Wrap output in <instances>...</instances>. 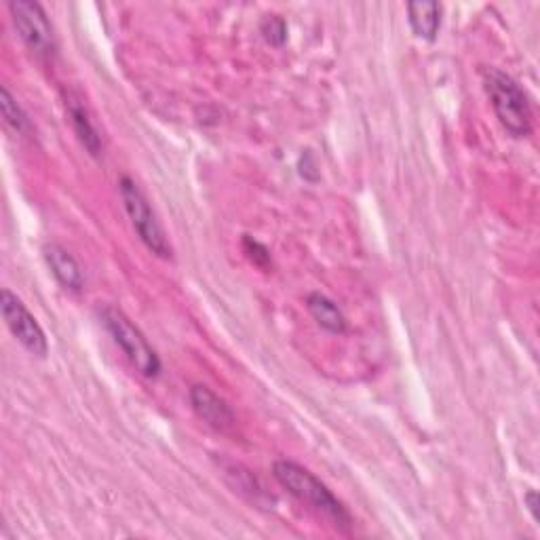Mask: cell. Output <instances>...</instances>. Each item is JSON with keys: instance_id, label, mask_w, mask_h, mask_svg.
Wrapping results in <instances>:
<instances>
[{"instance_id": "7a4b0ae2", "label": "cell", "mask_w": 540, "mask_h": 540, "mask_svg": "<svg viewBox=\"0 0 540 540\" xmlns=\"http://www.w3.org/2000/svg\"><path fill=\"white\" fill-rule=\"evenodd\" d=\"M484 87L498 123L511 138H528L532 133V108L526 91L507 72L488 68L484 72Z\"/></svg>"}, {"instance_id": "7c38bea8", "label": "cell", "mask_w": 540, "mask_h": 540, "mask_svg": "<svg viewBox=\"0 0 540 540\" xmlns=\"http://www.w3.org/2000/svg\"><path fill=\"white\" fill-rule=\"evenodd\" d=\"M222 473L228 479V484L235 488V492L243 494L245 498L252 500L254 505H264L268 503V494L264 492V488L258 484V479L254 477L252 471H247L245 467H241L239 462H228L222 460Z\"/></svg>"}, {"instance_id": "9c48e42d", "label": "cell", "mask_w": 540, "mask_h": 540, "mask_svg": "<svg viewBox=\"0 0 540 540\" xmlns=\"http://www.w3.org/2000/svg\"><path fill=\"white\" fill-rule=\"evenodd\" d=\"M66 114H68V121L72 125V131H74L76 138H79V142L83 144V148L95 159L102 157L104 144H102V138H100V131H98V127H95V123L91 119L87 106L83 104V100L74 98V95H68Z\"/></svg>"}, {"instance_id": "e0dca14e", "label": "cell", "mask_w": 540, "mask_h": 540, "mask_svg": "<svg viewBox=\"0 0 540 540\" xmlns=\"http://www.w3.org/2000/svg\"><path fill=\"white\" fill-rule=\"evenodd\" d=\"M524 503H526L534 522H538V494L534 490H528L526 496H524Z\"/></svg>"}, {"instance_id": "3957f363", "label": "cell", "mask_w": 540, "mask_h": 540, "mask_svg": "<svg viewBox=\"0 0 540 540\" xmlns=\"http://www.w3.org/2000/svg\"><path fill=\"white\" fill-rule=\"evenodd\" d=\"M98 313L106 332L112 336L114 344L119 346L127 361L133 365V370L150 380L159 378L163 370L161 357L152 349L146 336L131 323V319L123 311H119L117 306H102Z\"/></svg>"}, {"instance_id": "9a60e30c", "label": "cell", "mask_w": 540, "mask_h": 540, "mask_svg": "<svg viewBox=\"0 0 540 540\" xmlns=\"http://www.w3.org/2000/svg\"><path fill=\"white\" fill-rule=\"evenodd\" d=\"M243 252L245 256L252 260L258 268L266 270L273 266V258H270V252H268V247L262 245L260 241H256L254 237H245L243 239Z\"/></svg>"}, {"instance_id": "ba28073f", "label": "cell", "mask_w": 540, "mask_h": 540, "mask_svg": "<svg viewBox=\"0 0 540 540\" xmlns=\"http://www.w3.org/2000/svg\"><path fill=\"white\" fill-rule=\"evenodd\" d=\"M43 256L57 283H60L64 289H68V292H74V294L83 292V287H85L83 268L74 260V256L66 247L57 243H47L43 247Z\"/></svg>"}, {"instance_id": "5bb4252c", "label": "cell", "mask_w": 540, "mask_h": 540, "mask_svg": "<svg viewBox=\"0 0 540 540\" xmlns=\"http://www.w3.org/2000/svg\"><path fill=\"white\" fill-rule=\"evenodd\" d=\"M260 34L268 45L283 47L287 43V22L281 15H264L260 22Z\"/></svg>"}, {"instance_id": "8992f818", "label": "cell", "mask_w": 540, "mask_h": 540, "mask_svg": "<svg viewBox=\"0 0 540 540\" xmlns=\"http://www.w3.org/2000/svg\"><path fill=\"white\" fill-rule=\"evenodd\" d=\"M0 311H3V319L13 338L22 344L30 355L38 359H45L49 355V342L41 323L34 319L26 304L19 300L11 289L0 292Z\"/></svg>"}, {"instance_id": "52a82bcc", "label": "cell", "mask_w": 540, "mask_h": 540, "mask_svg": "<svg viewBox=\"0 0 540 540\" xmlns=\"http://www.w3.org/2000/svg\"><path fill=\"white\" fill-rule=\"evenodd\" d=\"M188 399L195 414L205 420L211 429H216L220 433H230L237 427V416L233 408L205 384H195L188 391Z\"/></svg>"}, {"instance_id": "4fadbf2b", "label": "cell", "mask_w": 540, "mask_h": 540, "mask_svg": "<svg viewBox=\"0 0 540 540\" xmlns=\"http://www.w3.org/2000/svg\"><path fill=\"white\" fill-rule=\"evenodd\" d=\"M0 108H3L5 123L15 133H30L32 131V123L28 119V114L24 112L22 106L17 104V100L13 98V93L7 87L0 89Z\"/></svg>"}, {"instance_id": "277c9868", "label": "cell", "mask_w": 540, "mask_h": 540, "mask_svg": "<svg viewBox=\"0 0 540 540\" xmlns=\"http://www.w3.org/2000/svg\"><path fill=\"white\" fill-rule=\"evenodd\" d=\"M119 192H121L127 216L131 220V226L135 233H138L140 241L150 249L154 256L169 260L173 256V249L169 245V239L165 235L157 214H154V209L144 192L140 190V186L135 184V180H131L129 176H123L119 180Z\"/></svg>"}, {"instance_id": "2e32d148", "label": "cell", "mask_w": 540, "mask_h": 540, "mask_svg": "<svg viewBox=\"0 0 540 540\" xmlns=\"http://www.w3.org/2000/svg\"><path fill=\"white\" fill-rule=\"evenodd\" d=\"M298 169H300V176L306 180V182H311V184H315V182H319V167H317V161H315V157H313V154L311 152H304L302 154V157H300V163H298Z\"/></svg>"}, {"instance_id": "6da1fadb", "label": "cell", "mask_w": 540, "mask_h": 540, "mask_svg": "<svg viewBox=\"0 0 540 540\" xmlns=\"http://www.w3.org/2000/svg\"><path fill=\"white\" fill-rule=\"evenodd\" d=\"M273 475L281 488L296 496L300 503L323 515L336 528L349 530L353 526V515L344 507L342 500L315 473L304 469L298 462L287 458L277 460L273 465Z\"/></svg>"}, {"instance_id": "8fae6325", "label": "cell", "mask_w": 540, "mask_h": 540, "mask_svg": "<svg viewBox=\"0 0 540 540\" xmlns=\"http://www.w3.org/2000/svg\"><path fill=\"white\" fill-rule=\"evenodd\" d=\"M306 308L321 330L330 332V334H344L346 332V325L349 323H346L342 308L332 298H327L321 292H313V294L306 296Z\"/></svg>"}, {"instance_id": "30bf717a", "label": "cell", "mask_w": 540, "mask_h": 540, "mask_svg": "<svg viewBox=\"0 0 540 540\" xmlns=\"http://www.w3.org/2000/svg\"><path fill=\"white\" fill-rule=\"evenodd\" d=\"M408 24L416 38L433 43L441 28V5L433 3V0L408 3Z\"/></svg>"}, {"instance_id": "5b68a950", "label": "cell", "mask_w": 540, "mask_h": 540, "mask_svg": "<svg viewBox=\"0 0 540 540\" xmlns=\"http://www.w3.org/2000/svg\"><path fill=\"white\" fill-rule=\"evenodd\" d=\"M9 11L13 26L26 47L41 57H53L57 51V38L43 5L32 3V0H13L9 3Z\"/></svg>"}]
</instances>
